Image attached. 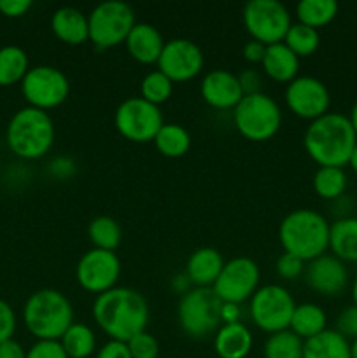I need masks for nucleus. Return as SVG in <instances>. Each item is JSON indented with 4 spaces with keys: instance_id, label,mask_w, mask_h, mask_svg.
Masks as SVG:
<instances>
[{
    "instance_id": "1",
    "label": "nucleus",
    "mask_w": 357,
    "mask_h": 358,
    "mask_svg": "<svg viewBox=\"0 0 357 358\" xmlns=\"http://www.w3.org/2000/svg\"><path fill=\"white\" fill-rule=\"evenodd\" d=\"M93 317L98 327L111 339L128 343L146 331L149 306L142 294L126 287H114L94 299Z\"/></svg>"
},
{
    "instance_id": "2",
    "label": "nucleus",
    "mask_w": 357,
    "mask_h": 358,
    "mask_svg": "<svg viewBox=\"0 0 357 358\" xmlns=\"http://www.w3.org/2000/svg\"><path fill=\"white\" fill-rule=\"evenodd\" d=\"M308 156L318 166L343 168L357 145V135L346 115L328 112L310 122L303 136Z\"/></svg>"
},
{
    "instance_id": "3",
    "label": "nucleus",
    "mask_w": 357,
    "mask_h": 358,
    "mask_svg": "<svg viewBox=\"0 0 357 358\" xmlns=\"http://www.w3.org/2000/svg\"><path fill=\"white\" fill-rule=\"evenodd\" d=\"M329 229L331 224L315 210H294L280 222V245L286 254H293L301 261L310 262L324 255L329 248Z\"/></svg>"
},
{
    "instance_id": "4",
    "label": "nucleus",
    "mask_w": 357,
    "mask_h": 358,
    "mask_svg": "<svg viewBox=\"0 0 357 358\" xmlns=\"http://www.w3.org/2000/svg\"><path fill=\"white\" fill-rule=\"evenodd\" d=\"M23 322L37 341H59L74 324L72 304L59 290H37L24 303Z\"/></svg>"
},
{
    "instance_id": "5",
    "label": "nucleus",
    "mask_w": 357,
    "mask_h": 358,
    "mask_svg": "<svg viewBox=\"0 0 357 358\" xmlns=\"http://www.w3.org/2000/svg\"><path fill=\"white\" fill-rule=\"evenodd\" d=\"M6 140L10 152L21 159H38L55 143V122L48 112L34 107L20 108L7 124Z\"/></svg>"
},
{
    "instance_id": "6",
    "label": "nucleus",
    "mask_w": 357,
    "mask_h": 358,
    "mask_svg": "<svg viewBox=\"0 0 357 358\" xmlns=\"http://www.w3.org/2000/svg\"><path fill=\"white\" fill-rule=\"evenodd\" d=\"M238 133L251 142H266L276 135L282 124L279 103L266 93L245 94L233 108Z\"/></svg>"
},
{
    "instance_id": "7",
    "label": "nucleus",
    "mask_w": 357,
    "mask_h": 358,
    "mask_svg": "<svg viewBox=\"0 0 357 358\" xmlns=\"http://www.w3.org/2000/svg\"><path fill=\"white\" fill-rule=\"evenodd\" d=\"M223 301L212 289H191L181 297L177 308L178 324L182 331L195 339H202L220 327Z\"/></svg>"
},
{
    "instance_id": "8",
    "label": "nucleus",
    "mask_w": 357,
    "mask_h": 358,
    "mask_svg": "<svg viewBox=\"0 0 357 358\" xmlns=\"http://www.w3.org/2000/svg\"><path fill=\"white\" fill-rule=\"evenodd\" d=\"M90 41L98 49L115 48L126 42L132 28L135 27V13L132 7L119 0L98 3L88 16Z\"/></svg>"
},
{
    "instance_id": "9",
    "label": "nucleus",
    "mask_w": 357,
    "mask_h": 358,
    "mask_svg": "<svg viewBox=\"0 0 357 358\" xmlns=\"http://www.w3.org/2000/svg\"><path fill=\"white\" fill-rule=\"evenodd\" d=\"M241 17L252 41L261 42L266 48L284 42L293 24L287 7L276 0H251L245 3Z\"/></svg>"
},
{
    "instance_id": "10",
    "label": "nucleus",
    "mask_w": 357,
    "mask_h": 358,
    "mask_svg": "<svg viewBox=\"0 0 357 358\" xmlns=\"http://www.w3.org/2000/svg\"><path fill=\"white\" fill-rule=\"evenodd\" d=\"M294 303L289 290L282 285H265L251 297V318L255 327L268 334L287 331L293 318Z\"/></svg>"
},
{
    "instance_id": "11",
    "label": "nucleus",
    "mask_w": 357,
    "mask_h": 358,
    "mask_svg": "<svg viewBox=\"0 0 357 358\" xmlns=\"http://www.w3.org/2000/svg\"><path fill=\"white\" fill-rule=\"evenodd\" d=\"M21 93L28 101V107L48 112L59 107L69 98L70 83L56 66L38 65L28 70L21 80Z\"/></svg>"
},
{
    "instance_id": "12",
    "label": "nucleus",
    "mask_w": 357,
    "mask_h": 358,
    "mask_svg": "<svg viewBox=\"0 0 357 358\" xmlns=\"http://www.w3.org/2000/svg\"><path fill=\"white\" fill-rule=\"evenodd\" d=\"M114 124L115 129L130 142L147 143L154 140L164 122L160 107L139 96L126 98L122 103H119L115 108Z\"/></svg>"
},
{
    "instance_id": "13",
    "label": "nucleus",
    "mask_w": 357,
    "mask_h": 358,
    "mask_svg": "<svg viewBox=\"0 0 357 358\" xmlns=\"http://www.w3.org/2000/svg\"><path fill=\"white\" fill-rule=\"evenodd\" d=\"M259 285V268L252 259L234 257L224 262L219 278L214 283L212 290L223 303L238 304L245 303L255 294Z\"/></svg>"
},
{
    "instance_id": "14",
    "label": "nucleus",
    "mask_w": 357,
    "mask_h": 358,
    "mask_svg": "<svg viewBox=\"0 0 357 358\" xmlns=\"http://www.w3.org/2000/svg\"><path fill=\"white\" fill-rule=\"evenodd\" d=\"M121 276V262L114 252L91 248L80 257L76 268L77 283L86 292L104 294L115 287Z\"/></svg>"
},
{
    "instance_id": "15",
    "label": "nucleus",
    "mask_w": 357,
    "mask_h": 358,
    "mask_svg": "<svg viewBox=\"0 0 357 358\" xmlns=\"http://www.w3.org/2000/svg\"><path fill=\"white\" fill-rule=\"evenodd\" d=\"M286 103L298 117L315 121L329 112L331 94L321 79L303 76L287 84Z\"/></svg>"
},
{
    "instance_id": "16",
    "label": "nucleus",
    "mask_w": 357,
    "mask_h": 358,
    "mask_svg": "<svg viewBox=\"0 0 357 358\" xmlns=\"http://www.w3.org/2000/svg\"><path fill=\"white\" fill-rule=\"evenodd\" d=\"M203 52L189 38H174L164 44L158 59V70L172 83H186L202 72Z\"/></svg>"
},
{
    "instance_id": "17",
    "label": "nucleus",
    "mask_w": 357,
    "mask_h": 358,
    "mask_svg": "<svg viewBox=\"0 0 357 358\" xmlns=\"http://www.w3.org/2000/svg\"><path fill=\"white\" fill-rule=\"evenodd\" d=\"M304 280L312 290L326 297L340 296L349 283V271L345 262L335 255H321L308 262L304 268Z\"/></svg>"
},
{
    "instance_id": "18",
    "label": "nucleus",
    "mask_w": 357,
    "mask_h": 358,
    "mask_svg": "<svg viewBox=\"0 0 357 358\" xmlns=\"http://www.w3.org/2000/svg\"><path fill=\"white\" fill-rule=\"evenodd\" d=\"M203 101L206 105L219 110H230L234 108L245 96L241 91L238 76L231 73L230 70H212L206 73L200 86Z\"/></svg>"
},
{
    "instance_id": "19",
    "label": "nucleus",
    "mask_w": 357,
    "mask_h": 358,
    "mask_svg": "<svg viewBox=\"0 0 357 358\" xmlns=\"http://www.w3.org/2000/svg\"><path fill=\"white\" fill-rule=\"evenodd\" d=\"M126 49L135 62L142 65L158 63L167 42L163 41L156 27L149 23H136L126 37Z\"/></svg>"
},
{
    "instance_id": "20",
    "label": "nucleus",
    "mask_w": 357,
    "mask_h": 358,
    "mask_svg": "<svg viewBox=\"0 0 357 358\" xmlns=\"http://www.w3.org/2000/svg\"><path fill=\"white\" fill-rule=\"evenodd\" d=\"M223 268L224 259L220 252L216 248L203 247L192 252L191 257L188 259L186 275L191 285H196L198 289H212Z\"/></svg>"
},
{
    "instance_id": "21",
    "label": "nucleus",
    "mask_w": 357,
    "mask_h": 358,
    "mask_svg": "<svg viewBox=\"0 0 357 358\" xmlns=\"http://www.w3.org/2000/svg\"><path fill=\"white\" fill-rule=\"evenodd\" d=\"M51 28L52 34L69 45H80L90 41L88 16L76 7L65 6L56 9L51 17Z\"/></svg>"
},
{
    "instance_id": "22",
    "label": "nucleus",
    "mask_w": 357,
    "mask_h": 358,
    "mask_svg": "<svg viewBox=\"0 0 357 358\" xmlns=\"http://www.w3.org/2000/svg\"><path fill=\"white\" fill-rule=\"evenodd\" d=\"M262 70L275 83H293L300 70V58L284 42L266 48Z\"/></svg>"
},
{
    "instance_id": "23",
    "label": "nucleus",
    "mask_w": 357,
    "mask_h": 358,
    "mask_svg": "<svg viewBox=\"0 0 357 358\" xmlns=\"http://www.w3.org/2000/svg\"><path fill=\"white\" fill-rule=\"evenodd\" d=\"M214 350L220 358H245L252 350V334L241 322L224 324L216 332Z\"/></svg>"
},
{
    "instance_id": "24",
    "label": "nucleus",
    "mask_w": 357,
    "mask_h": 358,
    "mask_svg": "<svg viewBox=\"0 0 357 358\" xmlns=\"http://www.w3.org/2000/svg\"><path fill=\"white\" fill-rule=\"evenodd\" d=\"M329 248L343 262H357V217H343L331 224Z\"/></svg>"
},
{
    "instance_id": "25",
    "label": "nucleus",
    "mask_w": 357,
    "mask_h": 358,
    "mask_svg": "<svg viewBox=\"0 0 357 358\" xmlns=\"http://www.w3.org/2000/svg\"><path fill=\"white\" fill-rule=\"evenodd\" d=\"M326 324H328V317L321 306L314 303H303L296 304V308H294L289 331L294 332L303 341H307V339H312L324 332Z\"/></svg>"
},
{
    "instance_id": "26",
    "label": "nucleus",
    "mask_w": 357,
    "mask_h": 358,
    "mask_svg": "<svg viewBox=\"0 0 357 358\" xmlns=\"http://www.w3.org/2000/svg\"><path fill=\"white\" fill-rule=\"evenodd\" d=\"M303 358H352L350 343L336 331L326 329L318 336L304 341Z\"/></svg>"
},
{
    "instance_id": "27",
    "label": "nucleus",
    "mask_w": 357,
    "mask_h": 358,
    "mask_svg": "<svg viewBox=\"0 0 357 358\" xmlns=\"http://www.w3.org/2000/svg\"><path fill=\"white\" fill-rule=\"evenodd\" d=\"M153 142L161 156L177 159V157L188 154L189 147H191V135L181 124H163Z\"/></svg>"
},
{
    "instance_id": "28",
    "label": "nucleus",
    "mask_w": 357,
    "mask_h": 358,
    "mask_svg": "<svg viewBox=\"0 0 357 358\" xmlns=\"http://www.w3.org/2000/svg\"><path fill=\"white\" fill-rule=\"evenodd\" d=\"M30 70L28 55L20 45L0 48V86H13L21 83Z\"/></svg>"
},
{
    "instance_id": "29",
    "label": "nucleus",
    "mask_w": 357,
    "mask_h": 358,
    "mask_svg": "<svg viewBox=\"0 0 357 358\" xmlns=\"http://www.w3.org/2000/svg\"><path fill=\"white\" fill-rule=\"evenodd\" d=\"M338 14V3L335 0H301L296 6L298 23L318 30L331 23Z\"/></svg>"
},
{
    "instance_id": "30",
    "label": "nucleus",
    "mask_w": 357,
    "mask_h": 358,
    "mask_svg": "<svg viewBox=\"0 0 357 358\" xmlns=\"http://www.w3.org/2000/svg\"><path fill=\"white\" fill-rule=\"evenodd\" d=\"M59 345L69 358H88L97 348L94 332L84 324H72L59 339Z\"/></svg>"
},
{
    "instance_id": "31",
    "label": "nucleus",
    "mask_w": 357,
    "mask_h": 358,
    "mask_svg": "<svg viewBox=\"0 0 357 358\" xmlns=\"http://www.w3.org/2000/svg\"><path fill=\"white\" fill-rule=\"evenodd\" d=\"M88 236L98 250L114 252L121 243V227L112 217L102 215L91 220L88 227Z\"/></svg>"
},
{
    "instance_id": "32",
    "label": "nucleus",
    "mask_w": 357,
    "mask_h": 358,
    "mask_svg": "<svg viewBox=\"0 0 357 358\" xmlns=\"http://www.w3.org/2000/svg\"><path fill=\"white\" fill-rule=\"evenodd\" d=\"M346 182L343 168L321 166L314 175V191L322 199H338L345 192Z\"/></svg>"
},
{
    "instance_id": "33",
    "label": "nucleus",
    "mask_w": 357,
    "mask_h": 358,
    "mask_svg": "<svg viewBox=\"0 0 357 358\" xmlns=\"http://www.w3.org/2000/svg\"><path fill=\"white\" fill-rule=\"evenodd\" d=\"M304 341L289 329L270 334L265 343V358H303Z\"/></svg>"
},
{
    "instance_id": "34",
    "label": "nucleus",
    "mask_w": 357,
    "mask_h": 358,
    "mask_svg": "<svg viewBox=\"0 0 357 358\" xmlns=\"http://www.w3.org/2000/svg\"><path fill=\"white\" fill-rule=\"evenodd\" d=\"M284 44L298 56V58H304V56L314 55L321 44V35L318 30L307 27V24L294 23L290 24L289 31H287Z\"/></svg>"
},
{
    "instance_id": "35",
    "label": "nucleus",
    "mask_w": 357,
    "mask_h": 358,
    "mask_svg": "<svg viewBox=\"0 0 357 358\" xmlns=\"http://www.w3.org/2000/svg\"><path fill=\"white\" fill-rule=\"evenodd\" d=\"M172 91H174V83L160 70H153L147 73L140 84V98L156 107H160L172 96Z\"/></svg>"
},
{
    "instance_id": "36",
    "label": "nucleus",
    "mask_w": 357,
    "mask_h": 358,
    "mask_svg": "<svg viewBox=\"0 0 357 358\" xmlns=\"http://www.w3.org/2000/svg\"><path fill=\"white\" fill-rule=\"evenodd\" d=\"M126 345H128L132 358H158V353H160V345H158L156 338L146 331L130 339Z\"/></svg>"
},
{
    "instance_id": "37",
    "label": "nucleus",
    "mask_w": 357,
    "mask_h": 358,
    "mask_svg": "<svg viewBox=\"0 0 357 358\" xmlns=\"http://www.w3.org/2000/svg\"><path fill=\"white\" fill-rule=\"evenodd\" d=\"M304 268H307V266H304V261H301L300 257H296V255L293 254H286V252L280 255L275 266L276 275L284 280L300 278L304 273Z\"/></svg>"
},
{
    "instance_id": "38",
    "label": "nucleus",
    "mask_w": 357,
    "mask_h": 358,
    "mask_svg": "<svg viewBox=\"0 0 357 358\" xmlns=\"http://www.w3.org/2000/svg\"><path fill=\"white\" fill-rule=\"evenodd\" d=\"M336 332L349 341L357 339V306H349L336 318Z\"/></svg>"
},
{
    "instance_id": "39",
    "label": "nucleus",
    "mask_w": 357,
    "mask_h": 358,
    "mask_svg": "<svg viewBox=\"0 0 357 358\" xmlns=\"http://www.w3.org/2000/svg\"><path fill=\"white\" fill-rule=\"evenodd\" d=\"M16 331V313L7 301L0 299V343L13 339Z\"/></svg>"
},
{
    "instance_id": "40",
    "label": "nucleus",
    "mask_w": 357,
    "mask_h": 358,
    "mask_svg": "<svg viewBox=\"0 0 357 358\" xmlns=\"http://www.w3.org/2000/svg\"><path fill=\"white\" fill-rule=\"evenodd\" d=\"M27 358H69L59 341H37L27 352Z\"/></svg>"
},
{
    "instance_id": "41",
    "label": "nucleus",
    "mask_w": 357,
    "mask_h": 358,
    "mask_svg": "<svg viewBox=\"0 0 357 358\" xmlns=\"http://www.w3.org/2000/svg\"><path fill=\"white\" fill-rule=\"evenodd\" d=\"M31 9V0H0V13L6 17H21Z\"/></svg>"
},
{
    "instance_id": "42",
    "label": "nucleus",
    "mask_w": 357,
    "mask_h": 358,
    "mask_svg": "<svg viewBox=\"0 0 357 358\" xmlns=\"http://www.w3.org/2000/svg\"><path fill=\"white\" fill-rule=\"evenodd\" d=\"M97 358H132V355H130V350L126 343L111 339V341L105 343V345L98 350Z\"/></svg>"
},
{
    "instance_id": "43",
    "label": "nucleus",
    "mask_w": 357,
    "mask_h": 358,
    "mask_svg": "<svg viewBox=\"0 0 357 358\" xmlns=\"http://www.w3.org/2000/svg\"><path fill=\"white\" fill-rule=\"evenodd\" d=\"M238 83H240L241 91L244 94H254V93H261V76H259L255 70H245L238 76Z\"/></svg>"
},
{
    "instance_id": "44",
    "label": "nucleus",
    "mask_w": 357,
    "mask_h": 358,
    "mask_svg": "<svg viewBox=\"0 0 357 358\" xmlns=\"http://www.w3.org/2000/svg\"><path fill=\"white\" fill-rule=\"evenodd\" d=\"M51 175L56 178H70L76 171V164H74L72 159L69 157H56L51 163Z\"/></svg>"
},
{
    "instance_id": "45",
    "label": "nucleus",
    "mask_w": 357,
    "mask_h": 358,
    "mask_svg": "<svg viewBox=\"0 0 357 358\" xmlns=\"http://www.w3.org/2000/svg\"><path fill=\"white\" fill-rule=\"evenodd\" d=\"M244 58L248 63H262V58L266 55V45L261 44L258 41H251L244 45V51H241Z\"/></svg>"
},
{
    "instance_id": "46",
    "label": "nucleus",
    "mask_w": 357,
    "mask_h": 358,
    "mask_svg": "<svg viewBox=\"0 0 357 358\" xmlns=\"http://www.w3.org/2000/svg\"><path fill=\"white\" fill-rule=\"evenodd\" d=\"M0 358H27L23 346L14 339L0 343Z\"/></svg>"
},
{
    "instance_id": "47",
    "label": "nucleus",
    "mask_w": 357,
    "mask_h": 358,
    "mask_svg": "<svg viewBox=\"0 0 357 358\" xmlns=\"http://www.w3.org/2000/svg\"><path fill=\"white\" fill-rule=\"evenodd\" d=\"M220 318H223L224 324H237V322H240V308H238V304L223 303Z\"/></svg>"
},
{
    "instance_id": "48",
    "label": "nucleus",
    "mask_w": 357,
    "mask_h": 358,
    "mask_svg": "<svg viewBox=\"0 0 357 358\" xmlns=\"http://www.w3.org/2000/svg\"><path fill=\"white\" fill-rule=\"evenodd\" d=\"M189 287H191V282H189L188 275H181L174 280V289L178 290L182 296H184L186 292H189Z\"/></svg>"
},
{
    "instance_id": "49",
    "label": "nucleus",
    "mask_w": 357,
    "mask_h": 358,
    "mask_svg": "<svg viewBox=\"0 0 357 358\" xmlns=\"http://www.w3.org/2000/svg\"><path fill=\"white\" fill-rule=\"evenodd\" d=\"M349 119H350V122H352V128H354V131H356V135H357V101L354 103L352 110H350Z\"/></svg>"
},
{
    "instance_id": "50",
    "label": "nucleus",
    "mask_w": 357,
    "mask_h": 358,
    "mask_svg": "<svg viewBox=\"0 0 357 358\" xmlns=\"http://www.w3.org/2000/svg\"><path fill=\"white\" fill-rule=\"evenodd\" d=\"M349 166L352 168V170L356 171V173H357V145H356V149H354L352 156H350V159H349Z\"/></svg>"
},
{
    "instance_id": "51",
    "label": "nucleus",
    "mask_w": 357,
    "mask_h": 358,
    "mask_svg": "<svg viewBox=\"0 0 357 358\" xmlns=\"http://www.w3.org/2000/svg\"><path fill=\"white\" fill-rule=\"evenodd\" d=\"M352 299H354V306H357V276L352 283Z\"/></svg>"
},
{
    "instance_id": "52",
    "label": "nucleus",
    "mask_w": 357,
    "mask_h": 358,
    "mask_svg": "<svg viewBox=\"0 0 357 358\" xmlns=\"http://www.w3.org/2000/svg\"><path fill=\"white\" fill-rule=\"evenodd\" d=\"M350 355H352V358H357V339L350 343Z\"/></svg>"
}]
</instances>
